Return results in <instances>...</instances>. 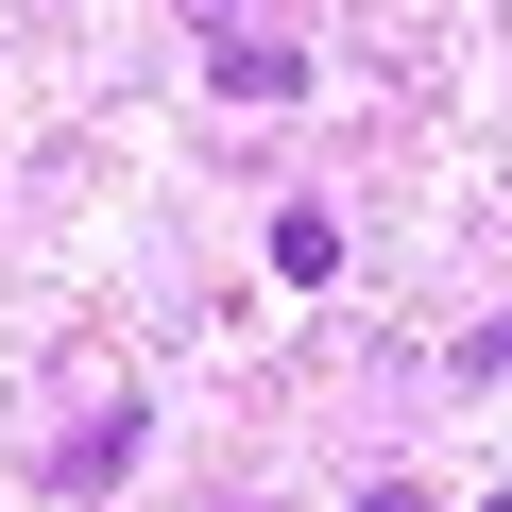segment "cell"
Listing matches in <instances>:
<instances>
[{
    "mask_svg": "<svg viewBox=\"0 0 512 512\" xmlns=\"http://www.w3.org/2000/svg\"><path fill=\"white\" fill-rule=\"evenodd\" d=\"M222 86H239V103H291L308 69H291V35H222Z\"/></svg>",
    "mask_w": 512,
    "mask_h": 512,
    "instance_id": "1",
    "label": "cell"
},
{
    "mask_svg": "<svg viewBox=\"0 0 512 512\" xmlns=\"http://www.w3.org/2000/svg\"><path fill=\"white\" fill-rule=\"evenodd\" d=\"M274 274H291V291H325V274H342V222H325V205H291V222H274Z\"/></svg>",
    "mask_w": 512,
    "mask_h": 512,
    "instance_id": "2",
    "label": "cell"
},
{
    "mask_svg": "<svg viewBox=\"0 0 512 512\" xmlns=\"http://www.w3.org/2000/svg\"><path fill=\"white\" fill-rule=\"evenodd\" d=\"M478 376H512V325H478Z\"/></svg>",
    "mask_w": 512,
    "mask_h": 512,
    "instance_id": "3",
    "label": "cell"
},
{
    "mask_svg": "<svg viewBox=\"0 0 512 512\" xmlns=\"http://www.w3.org/2000/svg\"><path fill=\"white\" fill-rule=\"evenodd\" d=\"M478 512H512V495H478Z\"/></svg>",
    "mask_w": 512,
    "mask_h": 512,
    "instance_id": "4",
    "label": "cell"
}]
</instances>
